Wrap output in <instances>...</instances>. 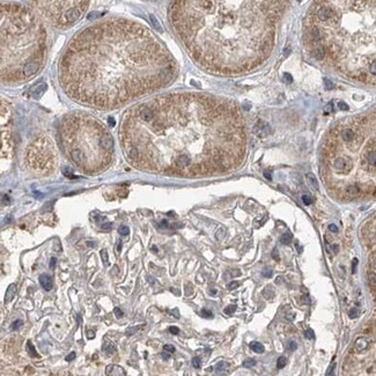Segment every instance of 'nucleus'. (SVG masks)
<instances>
[{
  "mask_svg": "<svg viewBox=\"0 0 376 376\" xmlns=\"http://www.w3.org/2000/svg\"><path fill=\"white\" fill-rule=\"evenodd\" d=\"M119 138L134 168L185 178L233 171L246 153V126L235 103L197 91L136 104L123 116Z\"/></svg>",
  "mask_w": 376,
  "mask_h": 376,
  "instance_id": "obj_1",
  "label": "nucleus"
},
{
  "mask_svg": "<svg viewBox=\"0 0 376 376\" xmlns=\"http://www.w3.org/2000/svg\"><path fill=\"white\" fill-rule=\"evenodd\" d=\"M178 65L146 26L109 18L84 27L66 46L58 66L63 91L72 101L110 110L171 84Z\"/></svg>",
  "mask_w": 376,
  "mask_h": 376,
  "instance_id": "obj_2",
  "label": "nucleus"
},
{
  "mask_svg": "<svg viewBox=\"0 0 376 376\" xmlns=\"http://www.w3.org/2000/svg\"><path fill=\"white\" fill-rule=\"evenodd\" d=\"M291 0H170V27L190 58L220 77L246 74L275 46Z\"/></svg>",
  "mask_w": 376,
  "mask_h": 376,
  "instance_id": "obj_3",
  "label": "nucleus"
},
{
  "mask_svg": "<svg viewBox=\"0 0 376 376\" xmlns=\"http://www.w3.org/2000/svg\"><path fill=\"white\" fill-rule=\"evenodd\" d=\"M376 0H314L305 19L308 54L351 81L375 84Z\"/></svg>",
  "mask_w": 376,
  "mask_h": 376,
  "instance_id": "obj_4",
  "label": "nucleus"
},
{
  "mask_svg": "<svg viewBox=\"0 0 376 376\" xmlns=\"http://www.w3.org/2000/svg\"><path fill=\"white\" fill-rule=\"evenodd\" d=\"M375 112L345 118L332 127L321 153V175L328 192L341 201L374 196Z\"/></svg>",
  "mask_w": 376,
  "mask_h": 376,
  "instance_id": "obj_5",
  "label": "nucleus"
},
{
  "mask_svg": "<svg viewBox=\"0 0 376 376\" xmlns=\"http://www.w3.org/2000/svg\"><path fill=\"white\" fill-rule=\"evenodd\" d=\"M48 33L34 11L0 1V84H20L45 64Z\"/></svg>",
  "mask_w": 376,
  "mask_h": 376,
  "instance_id": "obj_6",
  "label": "nucleus"
},
{
  "mask_svg": "<svg viewBox=\"0 0 376 376\" xmlns=\"http://www.w3.org/2000/svg\"><path fill=\"white\" fill-rule=\"evenodd\" d=\"M59 140L67 159L84 174H100L112 161V136L103 124L87 114L67 115L60 125Z\"/></svg>",
  "mask_w": 376,
  "mask_h": 376,
  "instance_id": "obj_7",
  "label": "nucleus"
},
{
  "mask_svg": "<svg viewBox=\"0 0 376 376\" xmlns=\"http://www.w3.org/2000/svg\"><path fill=\"white\" fill-rule=\"evenodd\" d=\"M41 20L58 29L78 23L89 6V0H29Z\"/></svg>",
  "mask_w": 376,
  "mask_h": 376,
  "instance_id": "obj_8",
  "label": "nucleus"
},
{
  "mask_svg": "<svg viewBox=\"0 0 376 376\" xmlns=\"http://www.w3.org/2000/svg\"><path fill=\"white\" fill-rule=\"evenodd\" d=\"M27 162L30 168L42 174L53 170L56 164V154L52 143L45 138L36 140L28 148Z\"/></svg>",
  "mask_w": 376,
  "mask_h": 376,
  "instance_id": "obj_9",
  "label": "nucleus"
},
{
  "mask_svg": "<svg viewBox=\"0 0 376 376\" xmlns=\"http://www.w3.org/2000/svg\"><path fill=\"white\" fill-rule=\"evenodd\" d=\"M253 131H255V133L258 137L264 138V137L269 136V133H270V125L266 124L265 122H258L256 124Z\"/></svg>",
  "mask_w": 376,
  "mask_h": 376,
  "instance_id": "obj_10",
  "label": "nucleus"
},
{
  "mask_svg": "<svg viewBox=\"0 0 376 376\" xmlns=\"http://www.w3.org/2000/svg\"><path fill=\"white\" fill-rule=\"evenodd\" d=\"M105 374L107 375H111V376H125L126 375V371L122 368V367H119V366H117V364H110V366H108L107 367V369H105Z\"/></svg>",
  "mask_w": 376,
  "mask_h": 376,
  "instance_id": "obj_11",
  "label": "nucleus"
},
{
  "mask_svg": "<svg viewBox=\"0 0 376 376\" xmlns=\"http://www.w3.org/2000/svg\"><path fill=\"white\" fill-rule=\"evenodd\" d=\"M39 284H41V286H42L45 291H50V289L52 288V279H51V277H50L49 274H46V273L41 274V275H39Z\"/></svg>",
  "mask_w": 376,
  "mask_h": 376,
  "instance_id": "obj_12",
  "label": "nucleus"
},
{
  "mask_svg": "<svg viewBox=\"0 0 376 376\" xmlns=\"http://www.w3.org/2000/svg\"><path fill=\"white\" fill-rule=\"evenodd\" d=\"M16 291H18V288H16V285H15V284H12V285L8 286V288H7V291H6V294H5V303H9V302L15 298Z\"/></svg>",
  "mask_w": 376,
  "mask_h": 376,
  "instance_id": "obj_13",
  "label": "nucleus"
},
{
  "mask_svg": "<svg viewBox=\"0 0 376 376\" xmlns=\"http://www.w3.org/2000/svg\"><path fill=\"white\" fill-rule=\"evenodd\" d=\"M370 345V341L367 339V338H359L357 339V341H355V350L358 352H362V351L367 350L368 347H369Z\"/></svg>",
  "mask_w": 376,
  "mask_h": 376,
  "instance_id": "obj_14",
  "label": "nucleus"
},
{
  "mask_svg": "<svg viewBox=\"0 0 376 376\" xmlns=\"http://www.w3.org/2000/svg\"><path fill=\"white\" fill-rule=\"evenodd\" d=\"M250 348L253 352H256V353H264V351H265L264 345L260 343H257V341H253V343L250 344Z\"/></svg>",
  "mask_w": 376,
  "mask_h": 376,
  "instance_id": "obj_15",
  "label": "nucleus"
},
{
  "mask_svg": "<svg viewBox=\"0 0 376 376\" xmlns=\"http://www.w3.org/2000/svg\"><path fill=\"white\" fill-rule=\"evenodd\" d=\"M103 351L107 353V354H109V355H114V354H115V352H116V348H115V346H114V345H111L110 343H104Z\"/></svg>",
  "mask_w": 376,
  "mask_h": 376,
  "instance_id": "obj_16",
  "label": "nucleus"
},
{
  "mask_svg": "<svg viewBox=\"0 0 376 376\" xmlns=\"http://www.w3.org/2000/svg\"><path fill=\"white\" fill-rule=\"evenodd\" d=\"M307 181L309 183V185H310L312 189H315V190H318V183L316 181V178H315V176L311 175V174H308L307 175Z\"/></svg>",
  "mask_w": 376,
  "mask_h": 376,
  "instance_id": "obj_17",
  "label": "nucleus"
},
{
  "mask_svg": "<svg viewBox=\"0 0 376 376\" xmlns=\"http://www.w3.org/2000/svg\"><path fill=\"white\" fill-rule=\"evenodd\" d=\"M292 239H293V235L289 233V232H287V233H285L281 237H280V242H281L282 244H289Z\"/></svg>",
  "mask_w": 376,
  "mask_h": 376,
  "instance_id": "obj_18",
  "label": "nucleus"
},
{
  "mask_svg": "<svg viewBox=\"0 0 376 376\" xmlns=\"http://www.w3.org/2000/svg\"><path fill=\"white\" fill-rule=\"evenodd\" d=\"M27 350H28V353H29L30 357H33V358L38 357V354H37V352L35 350V347H34V345L31 344V341H28V343H27Z\"/></svg>",
  "mask_w": 376,
  "mask_h": 376,
  "instance_id": "obj_19",
  "label": "nucleus"
},
{
  "mask_svg": "<svg viewBox=\"0 0 376 376\" xmlns=\"http://www.w3.org/2000/svg\"><path fill=\"white\" fill-rule=\"evenodd\" d=\"M227 367H228V363L227 362H225V361H220V362H219L218 364H216V366H215V368H214V369H215V371H216V373H221L222 370H225L226 368H227Z\"/></svg>",
  "mask_w": 376,
  "mask_h": 376,
  "instance_id": "obj_20",
  "label": "nucleus"
},
{
  "mask_svg": "<svg viewBox=\"0 0 376 376\" xmlns=\"http://www.w3.org/2000/svg\"><path fill=\"white\" fill-rule=\"evenodd\" d=\"M286 364H287V359H286L285 357L279 358L278 362H277V368H278V369H282Z\"/></svg>",
  "mask_w": 376,
  "mask_h": 376,
  "instance_id": "obj_21",
  "label": "nucleus"
},
{
  "mask_svg": "<svg viewBox=\"0 0 376 376\" xmlns=\"http://www.w3.org/2000/svg\"><path fill=\"white\" fill-rule=\"evenodd\" d=\"M272 274H273L272 269H269V267L263 269V271H262V275H263L264 278H270V277H272Z\"/></svg>",
  "mask_w": 376,
  "mask_h": 376,
  "instance_id": "obj_22",
  "label": "nucleus"
},
{
  "mask_svg": "<svg viewBox=\"0 0 376 376\" xmlns=\"http://www.w3.org/2000/svg\"><path fill=\"white\" fill-rule=\"evenodd\" d=\"M101 257H102L104 265H109V257H108L107 250H101Z\"/></svg>",
  "mask_w": 376,
  "mask_h": 376,
  "instance_id": "obj_23",
  "label": "nucleus"
},
{
  "mask_svg": "<svg viewBox=\"0 0 376 376\" xmlns=\"http://www.w3.org/2000/svg\"><path fill=\"white\" fill-rule=\"evenodd\" d=\"M255 364H256V360H253V359H246V361H243V366L246 367V368L253 367Z\"/></svg>",
  "mask_w": 376,
  "mask_h": 376,
  "instance_id": "obj_24",
  "label": "nucleus"
},
{
  "mask_svg": "<svg viewBox=\"0 0 376 376\" xmlns=\"http://www.w3.org/2000/svg\"><path fill=\"white\" fill-rule=\"evenodd\" d=\"M118 232H119L120 235L126 236V235H129V233H130V229H129V227H126V226H120L119 229H118Z\"/></svg>",
  "mask_w": 376,
  "mask_h": 376,
  "instance_id": "obj_25",
  "label": "nucleus"
},
{
  "mask_svg": "<svg viewBox=\"0 0 376 376\" xmlns=\"http://www.w3.org/2000/svg\"><path fill=\"white\" fill-rule=\"evenodd\" d=\"M192 366H193L195 368H197V369H198V368H200V366H201L200 358H198V357L193 358V359H192Z\"/></svg>",
  "mask_w": 376,
  "mask_h": 376,
  "instance_id": "obj_26",
  "label": "nucleus"
},
{
  "mask_svg": "<svg viewBox=\"0 0 376 376\" xmlns=\"http://www.w3.org/2000/svg\"><path fill=\"white\" fill-rule=\"evenodd\" d=\"M201 316L205 318H212L213 317V314H212V311L207 310V309H203L201 310Z\"/></svg>",
  "mask_w": 376,
  "mask_h": 376,
  "instance_id": "obj_27",
  "label": "nucleus"
},
{
  "mask_svg": "<svg viewBox=\"0 0 376 376\" xmlns=\"http://www.w3.org/2000/svg\"><path fill=\"white\" fill-rule=\"evenodd\" d=\"M235 310H236V305H229V307H227V308L225 309V314H226V315H232Z\"/></svg>",
  "mask_w": 376,
  "mask_h": 376,
  "instance_id": "obj_28",
  "label": "nucleus"
},
{
  "mask_svg": "<svg viewBox=\"0 0 376 376\" xmlns=\"http://www.w3.org/2000/svg\"><path fill=\"white\" fill-rule=\"evenodd\" d=\"M305 336L307 339H314V338H315V333H314V331L311 330V329H308V330L305 331Z\"/></svg>",
  "mask_w": 376,
  "mask_h": 376,
  "instance_id": "obj_29",
  "label": "nucleus"
},
{
  "mask_svg": "<svg viewBox=\"0 0 376 376\" xmlns=\"http://www.w3.org/2000/svg\"><path fill=\"white\" fill-rule=\"evenodd\" d=\"M358 316H359V309H357V308H352L350 311V317L357 318Z\"/></svg>",
  "mask_w": 376,
  "mask_h": 376,
  "instance_id": "obj_30",
  "label": "nucleus"
},
{
  "mask_svg": "<svg viewBox=\"0 0 376 376\" xmlns=\"http://www.w3.org/2000/svg\"><path fill=\"white\" fill-rule=\"evenodd\" d=\"M21 326H22V321H21V319H18V321H15L13 324H12V330H18Z\"/></svg>",
  "mask_w": 376,
  "mask_h": 376,
  "instance_id": "obj_31",
  "label": "nucleus"
},
{
  "mask_svg": "<svg viewBox=\"0 0 376 376\" xmlns=\"http://www.w3.org/2000/svg\"><path fill=\"white\" fill-rule=\"evenodd\" d=\"M163 350L166 351V352H168V353H174V352H175V347H174L173 345H164V346H163Z\"/></svg>",
  "mask_w": 376,
  "mask_h": 376,
  "instance_id": "obj_32",
  "label": "nucleus"
},
{
  "mask_svg": "<svg viewBox=\"0 0 376 376\" xmlns=\"http://www.w3.org/2000/svg\"><path fill=\"white\" fill-rule=\"evenodd\" d=\"M239 286H240V282H239V281H232V282L228 285V289H230V291H232V289L237 288Z\"/></svg>",
  "mask_w": 376,
  "mask_h": 376,
  "instance_id": "obj_33",
  "label": "nucleus"
},
{
  "mask_svg": "<svg viewBox=\"0 0 376 376\" xmlns=\"http://www.w3.org/2000/svg\"><path fill=\"white\" fill-rule=\"evenodd\" d=\"M302 200H303V203H305V205H310L311 203H312V199H311L309 196H303V197H302Z\"/></svg>",
  "mask_w": 376,
  "mask_h": 376,
  "instance_id": "obj_34",
  "label": "nucleus"
},
{
  "mask_svg": "<svg viewBox=\"0 0 376 376\" xmlns=\"http://www.w3.org/2000/svg\"><path fill=\"white\" fill-rule=\"evenodd\" d=\"M296 347H298V345H296L295 341H289V344H288V350L289 351H295L296 350Z\"/></svg>",
  "mask_w": 376,
  "mask_h": 376,
  "instance_id": "obj_35",
  "label": "nucleus"
},
{
  "mask_svg": "<svg viewBox=\"0 0 376 376\" xmlns=\"http://www.w3.org/2000/svg\"><path fill=\"white\" fill-rule=\"evenodd\" d=\"M169 331H170L173 335H178V333H180V329L176 328V326H170V328H169Z\"/></svg>",
  "mask_w": 376,
  "mask_h": 376,
  "instance_id": "obj_36",
  "label": "nucleus"
},
{
  "mask_svg": "<svg viewBox=\"0 0 376 376\" xmlns=\"http://www.w3.org/2000/svg\"><path fill=\"white\" fill-rule=\"evenodd\" d=\"M329 230H330V232H332V233H337V232H338V228H337V226H336V225L331 223V225H329Z\"/></svg>",
  "mask_w": 376,
  "mask_h": 376,
  "instance_id": "obj_37",
  "label": "nucleus"
},
{
  "mask_svg": "<svg viewBox=\"0 0 376 376\" xmlns=\"http://www.w3.org/2000/svg\"><path fill=\"white\" fill-rule=\"evenodd\" d=\"M75 357H77V355H75V353H74V352H72L71 354H68V355H67V357H66V361H72V360H74V359H75Z\"/></svg>",
  "mask_w": 376,
  "mask_h": 376,
  "instance_id": "obj_38",
  "label": "nucleus"
},
{
  "mask_svg": "<svg viewBox=\"0 0 376 376\" xmlns=\"http://www.w3.org/2000/svg\"><path fill=\"white\" fill-rule=\"evenodd\" d=\"M102 229H104V230H109V229H111V222H105V223H103V225H102Z\"/></svg>",
  "mask_w": 376,
  "mask_h": 376,
  "instance_id": "obj_39",
  "label": "nucleus"
},
{
  "mask_svg": "<svg viewBox=\"0 0 376 376\" xmlns=\"http://www.w3.org/2000/svg\"><path fill=\"white\" fill-rule=\"evenodd\" d=\"M115 314H116V316L117 317H122V316H123V312H122V310H120V309H119V308H115Z\"/></svg>",
  "mask_w": 376,
  "mask_h": 376,
  "instance_id": "obj_40",
  "label": "nucleus"
},
{
  "mask_svg": "<svg viewBox=\"0 0 376 376\" xmlns=\"http://www.w3.org/2000/svg\"><path fill=\"white\" fill-rule=\"evenodd\" d=\"M272 257H273V258H274V259H275V260H278V259H279V253H278V250H277V249H274V250H273V251H272Z\"/></svg>",
  "mask_w": 376,
  "mask_h": 376,
  "instance_id": "obj_41",
  "label": "nucleus"
},
{
  "mask_svg": "<svg viewBox=\"0 0 376 376\" xmlns=\"http://www.w3.org/2000/svg\"><path fill=\"white\" fill-rule=\"evenodd\" d=\"M56 264H57V259H56V258H51V260H50V267H51V269H54V267H56Z\"/></svg>",
  "mask_w": 376,
  "mask_h": 376,
  "instance_id": "obj_42",
  "label": "nucleus"
},
{
  "mask_svg": "<svg viewBox=\"0 0 376 376\" xmlns=\"http://www.w3.org/2000/svg\"><path fill=\"white\" fill-rule=\"evenodd\" d=\"M324 82H325V84H326V88H328V89H331V88L333 87V84H331L328 79H324Z\"/></svg>",
  "mask_w": 376,
  "mask_h": 376,
  "instance_id": "obj_43",
  "label": "nucleus"
},
{
  "mask_svg": "<svg viewBox=\"0 0 376 376\" xmlns=\"http://www.w3.org/2000/svg\"><path fill=\"white\" fill-rule=\"evenodd\" d=\"M94 337H95V335H94L93 331H88V332H87V338H88V339H94Z\"/></svg>",
  "mask_w": 376,
  "mask_h": 376,
  "instance_id": "obj_44",
  "label": "nucleus"
},
{
  "mask_svg": "<svg viewBox=\"0 0 376 376\" xmlns=\"http://www.w3.org/2000/svg\"><path fill=\"white\" fill-rule=\"evenodd\" d=\"M137 330H138V328H132V329H129V330H127V335H133Z\"/></svg>",
  "mask_w": 376,
  "mask_h": 376,
  "instance_id": "obj_45",
  "label": "nucleus"
},
{
  "mask_svg": "<svg viewBox=\"0 0 376 376\" xmlns=\"http://www.w3.org/2000/svg\"><path fill=\"white\" fill-rule=\"evenodd\" d=\"M339 107H340V109H344V110H347V109H348V107L345 103H339Z\"/></svg>",
  "mask_w": 376,
  "mask_h": 376,
  "instance_id": "obj_46",
  "label": "nucleus"
},
{
  "mask_svg": "<svg viewBox=\"0 0 376 376\" xmlns=\"http://www.w3.org/2000/svg\"><path fill=\"white\" fill-rule=\"evenodd\" d=\"M161 357H162L163 359H164V360H168V359H169V354H167L166 352H163L162 354H161Z\"/></svg>",
  "mask_w": 376,
  "mask_h": 376,
  "instance_id": "obj_47",
  "label": "nucleus"
},
{
  "mask_svg": "<svg viewBox=\"0 0 376 376\" xmlns=\"http://www.w3.org/2000/svg\"><path fill=\"white\" fill-rule=\"evenodd\" d=\"M120 249H122V242H119V243H118V246H116V251L117 252H119Z\"/></svg>",
  "mask_w": 376,
  "mask_h": 376,
  "instance_id": "obj_48",
  "label": "nucleus"
},
{
  "mask_svg": "<svg viewBox=\"0 0 376 376\" xmlns=\"http://www.w3.org/2000/svg\"><path fill=\"white\" fill-rule=\"evenodd\" d=\"M161 226H162V227H168V221L163 220L162 223H161Z\"/></svg>",
  "mask_w": 376,
  "mask_h": 376,
  "instance_id": "obj_49",
  "label": "nucleus"
},
{
  "mask_svg": "<svg viewBox=\"0 0 376 376\" xmlns=\"http://www.w3.org/2000/svg\"><path fill=\"white\" fill-rule=\"evenodd\" d=\"M232 274H233V275H239V274H241V272L240 271H233Z\"/></svg>",
  "mask_w": 376,
  "mask_h": 376,
  "instance_id": "obj_50",
  "label": "nucleus"
},
{
  "mask_svg": "<svg viewBox=\"0 0 376 376\" xmlns=\"http://www.w3.org/2000/svg\"><path fill=\"white\" fill-rule=\"evenodd\" d=\"M152 249H153V251H154V252H157V248H156V246H153Z\"/></svg>",
  "mask_w": 376,
  "mask_h": 376,
  "instance_id": "obj_51",
  "label": "nucleus"
}]
</instances>
